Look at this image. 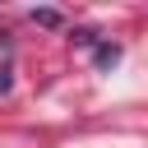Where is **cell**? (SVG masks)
Wrapping results in <instances>:
<instances>
[{
  "mask_svg": "<svg viewBox=\"0 0 148 148\" xmlns=\"http://www.w3.org/2000/svg\"><path fill=\"white\" fill-rule=\"evenodd\" d=\"M92 60H97L102 69H111V65L120 60V46H97V56H92Z\"/></svg>",
  "mask_w": 148,
  "mask_h": 148,
  "instance_id": "1",
  "label": "cell"
},
{
  "mask_svg": "<svg viewBox=\"0 0 148 148\" xmlns=\"http://www.w3.org/2000/svg\"><path fill=\"white\" fill-rule=\"evenodd\" d=\"M32 18H37L42 28H60V14H56V9H32Z\"/></svg>",
  "mask_w": 148,
  "mask_h": 148,
  "instance_id": "2",
  "label": "cell"
}]
</instances>
